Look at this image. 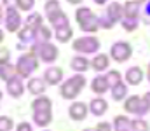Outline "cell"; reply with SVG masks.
I'll use <instances>...</instances> for the list:
<instances>
[{
    "instance_id": "1",
    "label": "cell",
    "mask_w": 150,
    "mask_h": 131,
    "mask_svg": "<svg viewBox=\"0 0 150 131\" xmlns=\"http://www.w3.org/2000/svg\"><path fill=\"white\" fill-rule=\"evenodd\" d=\"M75 19L77 23L80 25V30L82 32H98L100 30V18L89 9V7H79L77 12H75Z\"/></svg>"
},
{
    "instance_id": "2",
    "label": "cell",
    "mask_w": 150,
    "mask_h": 131,
    "mask_svg": "<svg viewBox=\"0 0 150 131\" xmlns=\"http://www.w3.org/2000/svg\"><path fill=\"white\" fill-rule=\"evenodd\" d=\"M84 86H86V77L82 74H77V75L70 77L68 81H65L61 84V96L65 100H74L80 94Z\"/></svg>"
},
{
    "instance_id": "3",
    "label": "cell",
    "mask_w": 150,
    "mask_h": 131,
    "mask_svg": "<svg viewBox=\"0 0 150 131\" xmlns=\"http://www.w3.org/2000/svg\"><path fill=\"white\" fill-rule=\"evenodd\" d=\"M124 110L127 114H134V115H145L147 112H150V105L145 100V96H138L133 94L129 98L124 100Z\"/></svg>"
},
{
    "instance_id": "4",
    "label": "cell",
    "mask_w": 150,
    "mask_h": 131,
    "mask_svg": "<svg viewBox=\"0 0 150 131\" xmlns=\"http://www.w3.org/2000/svg\"><path fill=\"white\" fill-rule=\"evenodd\" d=\"M122 16H124V5H120L119 2H113V4H110L107 7L105 16L100 18V26L108 30V28H112L117 21L122 19Z\"/></svg>"
},
{
    "instance_id": "5",
    "label": "cell",
    "mask_w": 150,
    "mask_h": 131,
    "mask_svg": "<svg viewBox=\"0 0 150 131\" xmlns=\"http://www.w3.org/2000/svg\"><path fill=\"white\" fill-rule=\"evenodd\" d=\"M37 67H38V61H37V58H35V52H33V51L23 54V56L18 59V65H16L18 74H19L21 77H30V74H33V72L37 70Z\"/></svg>"
},
{
    "instance_id": "6",
    "label": "cell",
    "mask_w": 150,
    "mask_h": 131,
    "mask_svg": "<svg viewBox=\"0 0 150 131\" xmlns=\"http://www.w3.org/2000/svg\"><path fill=\"white\" fill-rule=\"evenodd\" d=\"M110 56L113 58V61L124 63V61H127V59L133 56V47H131L129 42L119 40V42L112 44V47H110Z\"/></svg>"
},
{
    "instance_id": "7",
    "label": "cell",
    "mask_w": 150,
    "mask_h": 131,
    "mask_svg": "<svg viewBox=\"0 0 150 131\" xmlns=\"http://www.w3.org/2000/svg\"><path fill=\"white\" fill-rule=\"evenodd\" d=\"M33 52H38V56H40V59H42L44 63H52V61H56V59H58V54H59L58 47L51 42H40L38 45L33 47Z\"/></svg>"
},
{
    "instance_id": "8",
    "label": "cell",
    "mask_w": 150,
    "mask_h": 131,
    "mask_svg": "<svg viewBox=\"0 0 150 131\" xmlns=\"http://www.w3.org/2000/svg\"><path fill=\"white\" fill-rule=\"evenodd\" d=\"M100 45L101 44L96 37H82V39H77L74 42V51L75 52H84V54H93V52H98Z\"/></svg>"
},
{
    "instance_id": "9",
    "label": "cell",
    "mask_w": 150,
    "mask_h": 131,
    "mask_svg": "<svg viewBox=\"0 0 150 131\" xmlns=\"http://www.w3.org/2000/svg\"><path fill=\"white\" fill-rule=\"evenodd\" d=\"M87 112H89V107L82 101H75L72 103L70 110H68V115L74 119V121H84L87 117Z\"/></svg>"
},
{
    "instance_id": "10",
    "label": "cell",
    "mask_w": 150,
    "mask_h": 131,
    "mask_svg": "<svg viewBox=\"0 0 150 131\" xmlns=\"http://www.w3.org/2000/svg\"><path fill=\"white\" fill-rule=\"evenodd\" d=\"M44 81L51 86H56L63 81V70L59 67H49L44 74Z\"/></svg>"
},
{
    "instance_id": "11",
    "label": "cell",
    "mask_w": 150,
    "mask_h": 131,
    "mask_svg": "<svg viewBox=\"0 0 150 131\" xmlns=\"http://www.w3.org/2000/svg\"><path fill=\"white\" fill-rule=\"evenodd\" d=\"M91 89L96 93V94H103L110 89V82L107 79V75H96L93 81H91Z\"/></svg>"
},
{
    "instance_id": "12",
    "label": "cell",
    "mask_w": 150,
    "mask_h": 131,
    "mask_svg": "<svg viewBox=\"0 0 150 131\" xmlns=\"http://www.w3.org/2000/svg\"><path fill=\"white\" fill-rule=\"evenodd\" d=\"M5 25H7V30L9 32H16L19 30V25H21V16L16 9H7V18H5Z\"/></svg>"
},
{
    "instance_id": "13",
    "label": "cell",
    "mask_w": 150,
    "mask_h": 131,
    "mask_svg": "<svg viewBox=\"0 0 150 131\" xmlns=\"http://www.w3.org/2000/svg\"><path fill=\"white\" fill-rule=\"evenodd\" d=\"M126 81L129 86H140L143 81V70L140 67H131L126 72Z\"/></svg>"
},
{
    "instance_id": "14",
    "label": "cell",
    "mask_w": 150,
    "mask_h": 131,
    "mask_svg": "<svg viewBox=\"0 0 150 131\" xmlns=\"http://www.w3.org/2000/svg\"><path fill=\"white\" fill-rule=\"evenodd\" d=\"M89 110H91V114H94V115H103L107 110H108V103H107V100L105 98H94V100H91V103H89Z\"/></svg>"
},
{
    "instance_id": "15",
    "label": "cell",
    "mask_w": 150,
    "mask_h": 131,
    "mask_svg": "<svg viewBox=\"0 0 150 131\" xmlns=\"http://www.w3.org/2000/svg\"><path fill=\"white\" fill-rule=\"evenodd\" d=\"M108 67H110V58L107 54H101V52L96 54L93 58V61H91V68L96 70V72H105Z\"/></svg>"
},
{
    "instance_id": "16",
    "label": "cell",
    "mask_w": 150,
    "mask_h": 131,
    "mask_svg": "<svg viewBox=\"0 0 150 131\" xmlns=\"http://www.w3.org/2000/svg\"><path fill=\"white\" fill-rule=\"evenodd\" d=\"M47 19L51 21V25L58 30V28H61V26H68L70 25V21H68V16L59 9L58 12H54V14H51V16H47Z\"/></svg>"
},
{
    "instance_id": "17",
    "label": "cell",
    "mask_w": 150,
    "mask_h": 131,
    "mask_svg": "<svg viewBox=\"0 0 150 131\" xmlns=\"http://www.w3.org/2000/svg\"><path fill=\"white\" fill-rule=\"evenodd\" d=\"M138 14H140V2L138 0H129L124 4L126 19H138Z\"/></svg>"
},
{
    "instance_id": "18",
    "label": "cell",
    "mask_w": 150,
    "mask_h": 131,
    "mask_svg": "<svg viewBox=\"0 0 150 131\" xmlns=\"http://www.w3.org/2000/svg\"><path fill=\"white\" fill-rule=\"evenodd\" d=\"M52 121V112L51 110H38V112H33V123L44 128V126H49Z\"/></svg>"
},
{
    "instance_id": "19",
    "label": "cell",
    "mask_w": 150,
    "mask_h": 131,
    "mask_svg": "<svg viewBox=\"0 0 150 131\" xmlns=\"http://www.w3.org/2000/svg\"><path fill=\"white\" fill-rule=\"evenodd\" d=\"M70 65H72V70L79 72V74L87 72V68H91V61H89L86 56H75Z\"/></svg>"
},
{
    "instance_id": "20",
    "label": "cell",
    "mask_w": 150,
    "mask_h": 131,
    "mask_svg": "<svg viewBox=\"0 0 150 131\" xmlns=\"http://www.w3.org/2000/svg\"><path fill=\"white\" fill-rule=\"evenodd\" d=\"M28 89H30L32 94L42 96V94L45 93V82H44L42 79H38V77H33V79L28 81Z\"/></svg>"
},
{
    "instance_id": "21",
    "label": "cell",
    "mask_w": 150,
    "mask_h": 131,
    "mask_svg": "<svg viewBox=\"0 0 150 131\" xmlns=\"http://www.w3.org/2000/svg\"><path fill=\"white\" fill-rule=\"evenodd\" d=\"M110 91H112V98L115 101H122L127 98V84H124V82H119V84L112 86Z\"/></svg>"
},
{
    "instance_id": "22",
    "label": "cell",
    "mask_w": 150,
    "mask_h": 131,
    "mask_svg": "<svg viewBox=\"0 0 150 131\" xmlns=\"http://www.w3.org/2000/svg\"><path fill=\"white\" fill-rule=\"evenodd\" d=\"M7 91H9V94H11V96H14V98L21 96V94H23V82H21L18 77H14V79L7 81Z\"/></svg>"
},
{
    "instance_id": "23",
    "label": "cell",
    "mask_w": 150,
    "mask_h": 131,
    "mask_svg": "<svg viewBox=\"0 0 150 131\" xmlns=\"http://www.w3.org/2000/svg\"><path fill=\"white\" fill-rule=\"evenodd\" d=\"M51 107H52V101H51V98H47V96H37V100H33V103H32V110H33V112H38V110H51Z\"/></svg>"
},
{
    "instance_id": "24",
    "label": "cell",
    "mask_w": 150,
    "mask_h": 131,
    "mask_svg": "<svg viewBox=\"0 0 150 131\" xmlns=\"http://www.w3.org/2000/svg\"><path fill=\"white\" fill-rule=\"evenodd\" d=\"M113 130L115 131H129L131 130V121L127 115H117L113 119Z\"/></svg>"
},
{
    "instance_id": "25",
    "label": "cell",
    "mask_w": 150,
    "mask_h": 131,
    "mask_svg": "<svg viewBox=\"0 0 150 131\" xmlns=\"http://www.w3.org/2000/svg\"><path fill=\"white\" fill-rule=\"evenodd\" d=\"M16 74H18V68L12 67V65H9V63L0 67V77H2V81H11V79L16 77Z\"/></svg>"
},
{
    "instance_id": "26",
    "label": "cell",
    "mask_w": 150,
    "mask_h": 131,
    "mask_svg": "<svg viewBox=\"0 0 150 131\" xmlns=\"http://www.w3.org/2000/svg\"><path fill=\"white\" fill-rule=\"evenodd\" d=\"M72 35H74V30H72V26L68 25V26H61V28H58L56 30V37H58V40L59 42H68L70 39H72Z\"/></svg>"
},
{
    "instance_id": "27",
    "label": "cell",
    "mask_w": 150,
    "mask_h": 131,
    "mask_svg": "<svg viewBox=\"0 0 150 131\" xmlns=\"http://www.w3.org/2000/svg\"><path fill=\"white\" fill-rule=\"evenodd\" d=\"M26 26H30V28H33V30H38L40 26H44L42 16H40V14H37V12L30 14V16H28V19H26Z\"/></svg>"
},
{
    "instance_id": "28",
    "label": "cell",
    "mask_w": 150,
    "mask_h": 131,
    "mask_svg": "<svg viewBox=\"0 0 150 131\" xmlns=\"http://www.w3.org/2000/svg\"><path fill=\"white\" fill-rule=\"evenodd\" d=\"M131 130L133 131H149V123L145 121V119H140V117H136V119H133L131 121Z\"/></svg>"
},
{
    "instance_id": "29",
    "label": "cell",
    "mask_w": 150,
    "mask_h": 131,
    "mask_svg": "<svg viewBox=\"0 0 150 131\" xmlns=\"http://www.w3.org/2000/svg\"><path fill=\"white\" fill-rule=\"evenodd\" d=\"M19 39L23 42H30V40H35V30L30 28V26H25L23 30H19Z\"/></svg>"
},
{
    "instance_id": "30",
    "label": "cell",
    "mask_w": 150,
    "mask_h": 131,
    "mask_svg": "<svg viewBox=\"0 0 150 131\" xmlns=\"http://www.w3.org/2000/svg\"><path fill=\"white\" fill-rule=\"evenodd\" d=\"M49 37H51V32L45 26H40L38 30H35V40L38 42H49Z\"/></svg>"
},
{
    "instance_id": "31",
    "label": "cell",
    "mask_w": 150,
    "mask_h": 131,
    "mask_svg": "<svg viewBox=\"0 0 150 131\" xmlns=\"http://www.w3.org/2000/svg\"><path fill=\"white\" fill-rule=\"evenodd\" d=\"M59 9H61V7H59V2H58V0H47V2H45V7H44L45 16H51V14L58 12Z\"/></svg>"
},
{
    "instance_id": "32",
    "label": "cell",
    "mask_w": 150,
    "mask_h": 131,
    "mask_svg": "<svg viewBox=\"0 0 150 131\" xmlns=\"http://www.w3.org/2000/svg\"><path fill=\"white\" fill-rule=\"evenodd\" d=\"M107 79H108V82H110V87L115 86V84H119V82H122V81H120V72H119V70H110V72L107 74Z\"/></svg>"
},
{
    "instance_id": "33",
    "label": "cell",
    "mask_w": 150,
    "mask_h": 131,
    "mask_svg": "<svg viewBox=\"0 0 150 131\" xmlns=\"http://www.w3.org/2000/svg\"><path fill=\"white\" fill-rule=\"evenodd\" d=\"M122 28L126 32H134L138 28V19H124L122 21Z\"/></svg>"
},
{
    "instance_id": "34",
    "label": "cell",
    "mask_w": 150,
    "mask_h": 131,
    "mask_svg": "<svg viewBox=\"0 0 150 131\" xmlns=\"http://www.w3.org/2000/svg\"><path fill=\"white\" fill-rule=\"evenodd\" d=\"M12 119L11 117H5V115H2L0 117V131H11L12 130Z\"/></svg>"
},
{
    "instance_id": "35",
    "label": "cell",
    "mask_w": 150,
    "mask_h": 131,
    "mask_svg": "<svg viewBox=\"0 0 150 131\" xmlns=\"http://www.w3.org/2000/svg\"><path fill=\"white\" fill-rule=\"evenodd\" d=\"M33 5H35V0H18L19 11H30Z\"/></svg>"
},
{
    "instance_id": "36",
    "label": "cell",
    "mask_w": 150,
    "mask_h": 131,
    "mask_svg": "<svg viewBox=\"0 0 150 131\" xmlns=\"http://www.w3.org/2000/svg\"><path fill=\"white\" fill-rule=\"evenodd\" d=\"M9 58H11V52H9V49H0V67L2 65H7L9 63Z\"/></svg>"
},
{
    "instance_id": "37",
    "label": "cell",
    "mask_w": 150,
    "mask_h": 131,
    "mask_svg": "<svg viewBox=\"0 0 150 131\" xmlns=\"http://www.w3.org/2000/svg\"><path fill=\"white\" fill-rule=\"evenodd\" d=\"M18 131H33V130H32L30 123H19L18 124Z\"/></svg>"
},
{
    "instance_id": "38",
    "label": "cell",
    "mask_w": 150,
    "mask_h": 131,
    "mask_svg": "<svg viewBox=\"0 0 150 131\" xmlns=\"http://www.w3.org/2000/svg\"><path fill=\"white\" fill-rule=\"evenodd\" d=\"M18 4V0H4V5L7 9H14V5Z\"/></svg>"
},
{
    "instance_id": "39",
    "label": "cell",
    "mask_w": 150,
    "mask_h": 131,
    "mask_svg": "<svg viewBox=\"0 0 150 131\" xmlns=\"http://www.w3.org/2000/svg\"><path fill=\"white\" fill-rule=\"evenodd\" d=\"M68 4H72V5H79V4H82L84 0H67Z\"/></svg>"
},
{
    "instance_id": "40",
    "label": "cell",
    "mask_w": 150,
    "mask_h": 131,
    "mask_svg": "<svg viewBox=\"0 0 150 131\" xmlns=\"http://www.w3.org/2000/svg\"><path fill=\"white\" fill-rule=\"evenodd\" d=\"M94 2H96L98 5H105V4H107V0H94Z\"/></svg>"
},
{
    "instance_id": "41",
    "label": "cell",
    "mask_w": 150,
    "mask_h": 131,
    "mask_svg": "<svg viewBox=\"0 0 150 131\" xmlns=\"http://www.w3.org/2000/svg\"><path fill=\"white\" fill-rule=\"evenodd\" d=\"M145 100L149 101V105H150V91H149V93H147V94H145Z\"/></svg>"
},
{
    "instance_id": "42",
    "label": "cell",
    "mask_w": 150,
    "mask_h": 131,
    "mask_svg": "<svg viewBox=\"0 0 150 131\" xmlns=\"http://www.w3.org/2000/svg\"><path fill=\"white\" fill-rule=\"evenodd\" d=\"M84 131H100L98 128H89V130H84Z\"/></svg>"
},
{
    "instance_id": "43",
    "label": "cell",
    "mask_w": 150,
    "mask_h": 131,
    "mask_svg": "<svg viewBox=\"0 0 150 131\" xmlns=\"http://www.w3.org/2000/svg\"><path fill=\"white\" fill-rule=\"evenodd\" d=\"M2 40H4V32L0 30V42H2Z\"/></svg>"
},
{
    "instance_id": "44",
    "label": "cell",
    "mask_w": 150,
    "mask_h": 131,
    "mask_svg": "<svg viewBox=\"0 0 150 131\" xmlns=\"http://www.w3.org/2000/svg\"><path fill=\"white\" fill-rule=\"evenodd\" d=\"M149 82H150V63H149Z\"/></svg>"
},
{
    "instance_id": "45",
    "label": "cell",
    "mask_w": 150,
    "mask_h": 131,
    "mask_svg": "<svg viewBox=\"0 0 150 131\" xmlns=\"http://www.w3.org/2000/svg\"><path fill=\"white\" fill-rule=\"evenodd\" d=\"M0 18H2V9H0Z\"/></svg>"
},
{
    "instance_id": "46",
    "label": "cell",
    "mask_w": 150,
    "mask_h": 131,
    "mask_svg": "<svg viewBox=\"0 0 150 131\" xmlns=\"http://www.w3.org/2000/svg\"><path fill=\"white\" fill-rule=\"evenodd\" d=\"M0 100H2V93H0Z\"/></svg>"
},
{
    "instance_id": "47",
    "label": "cell",
    "mask_w": 150,
    "mask_h": 131,
    "mask_svg": "<svg viewBox=\"0 0 150 131\" xmlns=\"http://www.w3.org/2000/svg\"><path fill=\"white\" fill-rule=\"evenodd\" d=\"M138 2H143V0H138Z\"/></svg>"
}]
</instances>
